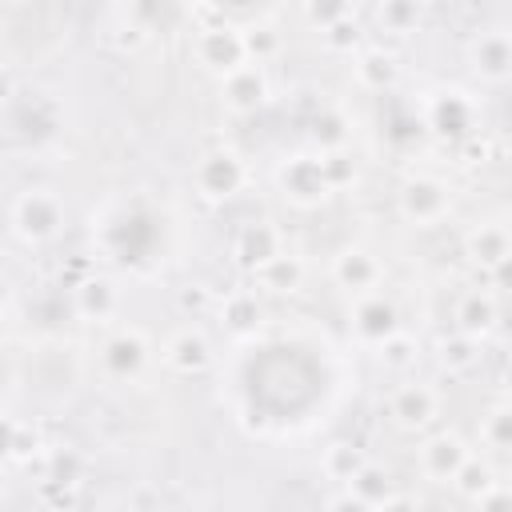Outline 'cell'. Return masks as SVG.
<instances>
[{
    "instance_id": "cell-1",
    "label": "cell",
    "mask_w": 512,
    "mask_h": 512,
    "mask_svg": "<svg viewBox=\"0 0 512 512\" xmlns=\"http://www.w3.org/2000/svg\"><path fill=\"white\" fill-rule=\"evenodd\" d=\"M8 220H12V232L24 240V244H44L60 232L64 224V204L56 192L48 188H24L12 208H8Z\"/></svg>"
},
{
    "instance_id": "cell-2",
    "label": "cell",
    "mask_w": 512,
    "mask_h": 512,
    "mask_svg": "<svg viewBox=\"0 0 512 512\" xmlns=\"http://www.w3.org/2000/svg\"><path fill=\"white\" fill-rule=\"evenodd\" d=\"M192 52H196V60H200L204 68H212V72H220V76H228V72H236V68L248 64L244 36H240V28H232L228 20H220V24H200V28H196V40H192Z\"/></svg>"
},
{
    "instance_id": "cell-3",
    "label": "cell",
    "mask_w": 512,
    "mask_h": 512,
    "mask_svg": "<svg viewBox=\"0 0 512 512\" xmlns=\"http://www.w3.org/2000/svg\"><path fill=\"white\" fill-rule=\"evenodd\" d=\"M192 180H196V192H200L204 200H232V196L244 188L248 172H244V160H240L236 152H208V156L196 164Z\"/></svg>"
},
{
    "instance_id": "cell-4",
    "label": "cell",
    "mask_w": 512,
    "mask_h": 512,
    "mask_svg": "<svg viewBox=\"0 0 512 512\" xmlns=\"http://www.w3.org/2000/svg\"><path fill=\"white\" fill-rule=\"evenodd\" d=\"M468 64L480 80L500 84L512 76V32L508 28H484L468 40Z\"/></svg>"
},
{
    "instance_id": "cell-5",
    "label": "cell",
    "mask_w": 512,
    "mask_h": 512,
    "mask_svg": "<svg viewBox=\"0 0 512 512\" xmlns=\"http://www.w3.org/2000/svg\"><path fill=\"white\" fill-rule=\"evenodd\" d=\"M448 208H452V192L432 176H416L400 188V216L412 224H436L448 216Z\"/></svg>"
},
{
    "instance_id": "cell-6",
    "label": "cell",
    "mask_w": 512,
    "mask_h": 512,
    "mask_svg": "<svg viewBox=\"0 0 512 512\" xmlns=\"http://www.w3.org/2000/svg\"><path fill=\"white\" fill-rule=\"evenodd\" d=\"M220 96H224L228 112H240V116L256 112L268 100V76H264V68L260 64H244V68L220 76Z\"/></svg>"
},
{
    "instance_id": "cell-7",
    "label": "cell",
    "mask_w": 512,
    "mask_h": 512,
    "mask_svg": "<svg viewBox=\"0 0 512 512\" xmlns=\"http://www.w3.org/2000/svg\"><path fill=\"white\" fill-rule=\"evenodd\" d=\"M280 188L284 196H292L296 204H320L332 188L324 180V168H320V156H292L284 168H280Z\"/></svg>"
},
{
    "instance_id": "cell-8",
    "label": "cell",
    "mask_w": 512,
    "mask_h": 512,
    "mask_svg": "<svg viewBox=\"0 0 512 512\" xmlns=\"http://www.w3.org/2000/svg\"><path fill=\"white\" fill-rule=\"evenodd\" d=\"M352 328H356V336H360V340H368V344H376V348H380L388 336H396V332H400L396 304H392V300H384L380 292L360 296V300H356V308H352Z\"/></svg>"
},
{
    "instance_id": "cell-9",
    "label": "cell",
    "mask_w": 512,
    "mask_h": 512,
    "mask_svg": "<svg viewBox=\"0 0 512 512\" xmlns=\"http://www.w3.org/2000/svg\"><path fill=\"white\" fill-rule=\"evenodd\" d=\"M468 456H472V452H468L464 440L452 436V432H436V436H428V440L420 444V468H424V476H432V480H456V472L464 468Z\"/></svg>"
},
{
    "instance_id": "cell-10",
    "label": "cell",
    "mask_w": 512,
    "mask_h": 512,
    "mask_svg": "<svg viewBox=\"0 0 512 512\" xmlns=\"http://www.w3.org/2000/svg\"><path fill=\"white\" fill-rule=\"evenodd\" d=\"M436 408H440V396L428 384H400L388 400V412L400 428H424L428 420H436Z\"/></svg>"
},
{
    "instance_id": "cell-11",
    "label": "cell",
    "mask_w": 512,
    "mask_h": 512,
    "mask_svg": "<svg viewBox=\"0 0 512 512\" xmlns=\"http://www.w3.org/2000/svg\"><path fill=\"white\" fill-rule=\"evenodd\" d=\"M100 360H104L108 376L128 380V376H136V372L144 368V360H148V344H144V336H140L136 328H124V332H116V336L104 344Z\"/></svg>"
},
{
    "instance_id": "cell-12",
    "label": "cell",
    "mask_w": 512,
    "mask_h": 512,
    "mask_svg": "<svg viewBox=\"0 0 512 512\" xmlns=\"http://www.w3.org/2000/svg\"><path fill=\"white\" fill-rule=\"evenodd\" d=\"M332 276H336L340 288L368 296V292L380 284V260H376L372 252H364V248H344V252L332 260Z\"/></svg>"
},
{
    "instance_id": "cell-13",
    "label": "cell",
    "mask_w": 512,
    "mask_h": 512,
    "mask_svg": "<svg viewBox=\"0 0 512 512\" xmlns=\"http://www.w3.org/2000/svg\"><path fill=\"white\" fill-rule=\"evenodd\" d=\"M284 248H280V232L272 224H244L240 236H236V260L248 268V272H260L268 260H276Z\"/></svg>"
},
{
    "instance_id": "cell-14",
    "label": "cell",
    "mask_w": 512,
    "mask_h": 512,
    "mask_svg": "<svg viewBox=\"0 0 512 512\" xmlns=\"http://www.w3.org/2000/svg\"><path fill=\"white\" fill-rule=\"evenodd\" d=\"M496 300H492V292H484V288H472V292H464L460 300H456V332H464V336H472V340H480V336H488L492 328H496Z\"/></svg>"
},
{
    "instance_id": "cell-15",
    "label": "cell",
    "mask_w": 512,
    "mask_h": 512,
    "mask_svg": "<svg viewBox=\"0 0 512 512\" xmlns=\"http://www.w3.org/2000/svg\"><path fill=\"white\" fill-rule=\"evenodd\" d=\"M164 360H168L176 372L196 376V372H204V368H208V360H212V344H208L200 332L180 328V332L164 344Z\"/></svg>"
},
{
    "instance_id": "cell-16",
    "label": "cell",
    "mask_w": 512,
    "mask_h": 512,
    "mask_svg": "<svg viewBox=\"0 0 512 512\" xmlns=\"http://www.w3.org/2000/svg\"><path fill=\"white\" fill-rule=\"evenodd\" d=\"M468 256L480 264V268H500L508 256H512V236H508V228L504 224H480V228H472V236H468Z\"/></svg>"
},
{
    "instance_id": "cell-17",
    "label": "cell",
    "mask_w": 512,
    "mask_h": 512,
    "mask_svg": "<svg viewBox=\"0 0 512 512\" xmlns=\"http://www.w3.org/2000/svg\"><path fill=\"white\" fill-rule=\"evenodd\" d=\"M396 76H400V64H396V56H392L388 48H364V52L356 56V80H360L364 88L384 92V88L396 84Z\"/></svg>"
},
{
    "instance_id": "cell-18",
    "label": "cell",
    "mask_w": 512,
    "mask_h": 512,
    "mask_svg": "<svg viewBox=\"0 0 512 512\" xmlns=\"http://www.w3.org/2000/svg\"><path fill=\"white\" fill-rule=\"evenodd\" d=\"M116 308H120V296H116V288H112L108 280L92 276V280H84V284L76 288V312H80L84 320H108Z\"/></svg>"
},
{
    "instance_id": "cell-19",
    "label": "cell",
    "mask_w": 512,
    "mask_h": 512,
    "mask_svg": "<svg viewBox=\"0 0 512 512\" xmlns=\"http://www.w3.org/2000/svg\"><path fill=\"white\" fill-rule=\"evenodd\" d=\"M256 276V284L260 288H268V292H296L300 284H304V264H300V256H288V252H280L276 260H268L260 272H252Z\"/></svg>"
},
{
    "instance_id": "cell-20",
    "label": "cell",
    "mask_w": 512,
    "mask_h": 512,
    "mask_svg": "<svg viewBox=\"0 0 512 512\" xmlns=\"http://www.w3.org/2000/svg\"><path fill=\"white\" fill-rule=\"evenodd\" d=\"M436 360H440V368H444L448 376H460V372L476 368V360H480V340H472V336H464V332H452V336H444V340L436 344Z\"/></svg>"
},
{
    "instance_id": "cell-21",
    "label": "cell",
    "mask_w": 512,
    "mask_h": 512,
    "mask_svg": "<svg viewBox=\"0 0 512 512\" xmlns=\"http://www.w3.org/2000/svg\"><path fill=\"white\" fill-rule=\"evenodd\" d=\"M428 120L436 132H464L472 124V104L460 92H440L428 108Z\"/></svg>"
},
{
    "instance_id": "cell-22",
    "label": "cell",
    "mask_w": 512,
    "mask_h": 512,
    "mask_svg": "<svg viewBox=\"0 0 512 512\" xmlns=\"http://www.w3.org/2000/svg\"><path fill=\"white\" fill-rule=\"evenodd\" d=\"M368 464V456H364V448L360 444H352V440H336V444H328L324 448V472L332 476V480H344V484H352L356 476H360V468Z\"/></svg>"
},
{
    "instance_id": "cell-23",
    "label": "cell",
    "mask_w": 512,
    "mask_h": 512,
    "mask_svg": "<svg viewBox=\"0 0 512 512\" xmlns=\"http://www.w3.org/2000/svg\"><path fill=\"white\" fill-rule=\"evenodd\" d=\"M348 492H352V496H360V500H364V504H372V508H380L384 500H392V496H396L392 476H388L380 464H372V460L360 468V476L348 484Z\"/></svg>"
},
{
    "instance_id": "cell-24",
    "label": "cell",
    "mask_w": 512,
    "mask_h": 512,
    "mask_svg": "<svg viewBox=\"0 0 512 512\" xmlns=\"http://www.w3.org/2000/svg\"><path fill=\"white\" fill-rule=\"evenodd\" d=\"M8 460L12 464H32V456L44 452V440H40V428L32 420H8Z\"/></svg>"
},
{
    "instance_id": "cell-25",
    "label": "cell",
    "mask_w": 512,
    "mask_h": 512,
    "mask_svg": "<svg viewBox=\"0 0 512 512\" xmlns=\"http://www.w3.org/2000/svg\"><path fill=\"white\" fill-rule=\"evenodd\" d=\"M220 320H224L228 332H248V328H256V320H260L256 296H252V292H232V296H224Z\"/></svg>"
},
{
    "instance_id": "cell-26",
    "label": "cell",
    "mask_w": 512,
    "mask_h": 512,
    "mask_svg": "<svg viewBox=\"0 0 512 512\" xmlns=\"http://www.w3.org/2000/svg\"><path fill=\"white\" fill-rule=\"evenodd\" d=\"M416 20H420V4H408V0H384V4H376V24L384 32L404 36V32L416 28Z\"/></svg>"
},
{
    "instance_id": "cell-27",
    "label": "cell",
    "mask_w": 512,
    "mask_h": 512,
    "mask_svg": "<svg viewBox=\"0 0 512 512\" xmlns=\"http://www.w3.org/2000/svg\"><path fill=\"white\" fill-rule=\"evenodd\" d=\"M452 484H456V492H460V496H468V500H480L488 488H496L492 468H488L480 456H468V460H464V468L456 472V480H452Z\"/></svg>"
},
{
    "instance_id": "cell-28",
    "label": "cell",
    "mask_w": 512,
    "mask_h": 512,
    "mask_svg": "<svg viewBox=\"0 0 512 512\" xmlns=\"http://www.w3.org/2000/svg\"><path fill=\"white\" fill-rule=\"evenodd\" d=\"M480 440L488 448H512V404H500L484 416L480 424Z\"/></svg>"
},
{
    "instance_id": "cell-29",
    "label": "cell",
    "mask_w": 512,
    "mask_h": 512,
    "mask_svg": "<svg viewBox=\"0 0 512 512\" xmlns=\"http://www.w3.org/2000/svg\"><path fill=\"white\" fill-rule=\"evenodd\" d=\"M360 20H356V12H348L344 20H336V24H328L324 32H320V40L332 48V52H352L356 44H360Z\"/></svg>"
},
{
    "instance_id": "cell-30",
    "label": "cell",
    "mask_w": 512,
    "mask_h": 512,
    "mask_svg": "<svg viewBox=\"0 0 512 512\" xmlns=\"http://www.w3.org/2000/svg\"><path fill=\"white\" fill-rule=\"evenodd\" d=\"M240 36H244V52H248V64H264L276 48H280V36L272 32V28H260V24H252V28H240Z\"/></svg>"
},
{
    "instance_id": "cell-31",
    "label": "cell",
    "mask_w": 512,
    "mask_h": 512,
    "mask_svg": "<svg viewBox=\"0 0 512 512\" xmlns=\"http://www.w3.org/2000/svg\"><path fill=\"white\" fill-rule=\"evenodd\" d=\"M380 360H384L388 368H408V364L416 360V340H412L408 332L388 336V340L380 344Z\"/></svg>"
},
{
    "instance_id": "cell-32",
    "label": "cell",
    "mask_w": 512,
    "mask_h": 512,
    "mask_svg": "<svg viewBox=\"0 0 512 512\" xmlns=\"http://www.w3.org/2000/svg\"><path fill=\"white\" fill-rule=\"evenodd\" d=\"M320 168H324L328 188H340V184L352 180V160H344L340 152H324V156H320Z\"/></svg>"
},
{
    "instance_id": "cell-33",
    "label": "cell",
    "mask_w": 512,
    "mask_h": 512,
    "mask_svg": "<svg viewBox=\"0 0 512 512\" xmlns=\"http://www.w3.org/2000/svg\"><path fill=\"white\" fill-rule=\"evenodd\" d=\"M304 12H308V20H312V24H320V32H324L328 24L344 20V16L352 12V4H308Z\"/></svg>"
},
{
    "instance_id": "cell-34",
    "label": "cell",
    "mask_w": 512,
    "mask_h": 512,
    "mask_svg": "<svg viewBox=\"0 0 512 512\" xmlns=\"http://www.w3.org/2000/svg\"><path fill=\"white\" fill-rule=\"evenodd\" d=\"M476 512H512V492L508 488H488L480 500H476Z\"/></svg>"
},
{
    "instance_id": "cell-35",
    "label": "cell",
    "mask_w": 512,
    "mask_h": 512,
    "mask_svg": "<svg viewBox=\"0 0 512 512\" xmlns=\"http://www.w3.org/2000/svg\"><path fill=\"white\" fill-rule=\"evenodd\" d=\"M212 304V292L204 288V284H188V288H180V308L184 312H204Z\"/></svg>"
},
{
    "instance_id": "cell-36",
    "label": "cell",
    "mask_w": 512,
    "mask_h": 512,
    "mask_svg": "<svg viewBox=\"0 0 512 512\" xmlns=\"http://www.w3.org/2000/svg\"><path fill=\"white\" fill-rule=\"evenodd\" d=\"M324 512H376L372 504H364L360 496H352V492H340V496H332L328 500V508Z\"/></svg>"
},
{
    "instance_id": "cell-37",
    "label": "cell",
    "mask_w": 512,
    "mask_h": 512,
    "mask_svg": "<svg viewBox=\"0 0 512 512\" xmlns=\"http://www.w3.org/2000/svg\"><path fill=\"white\" fill-rule=\"evenodd\" d=\"M316 128H324V136H328V144H340V116H324V120H316Z\"/></svg>"
},
{
    "instance_id": "cell-38",
    "label": "cell",
    "mask_w": 512,
    "mask_h": 512,
    "mask_svg": "<svg viewBox=\"0 0 512 512\" xmlns=\"http://www.w3.org/2000/svg\"><path fill=\"white\" fill-rule=\"evenodd\" d=\"M376 512H416V504H412L408 496H400V492H396V496H392V500H384Z\"/></svg>"
},
{
    "instance_id": "cell-39",
    "label": "cell",
    "mask_w": 512,
    "mask_h": 512,
    "mask_svg": "<svg viewBox=\"0 0 512 512\" xmlns=\"http://www.w3.org/2000/svg\"><path fill=\"white\" fill-rule=\"evenodd\" d=\"M492 280H496L500 288H512V256H508L500 268H492Z\"/></svg>"
},
{
    "instance_id": "cell-40",
    "label": "cell",
    "mask_w": 512,
    "mask_h": 512,
    "mask_svg": "<svg viewBox=\"0 0 512 512\" xmlns=\"http://www.w3.org/2000/svg\"><path fill=\"white\" fill-rule=\"evenodd\" d=\"M500 388L512 396V356H508V360H504V368H500Z\"/></svg>"
}]
</instances>
